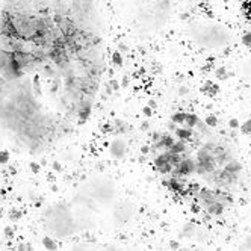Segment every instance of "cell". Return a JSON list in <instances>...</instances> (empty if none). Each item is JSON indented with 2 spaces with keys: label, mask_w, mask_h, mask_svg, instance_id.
<instances>
[{
  "label": "cell",
  "mask_w": 251,
  "mask_h": 251,
  "mask_svg": "<svg viewBox=\"0 0 251 251\" xmlns=\"http://www.w3.org/2000/svg\"><path fill=\"white\" fill-rule=\"evenodd\" d=\"M99 0H0V132L38 154L93 112L106 67Z\"/></svg>",
  "instance_id": "obj_1"
},
{
  "label": "cell",
  "mask_w": 251,
  "mask_h": 251,
  "mask_svg": "<svg viewBox=\"0 0 251 251\" xmlns=\"http://www.w3.org/2000/svg\"><path fill=\"white\" fill-rule=\"evenodd\" d=\"M242 130H244L245 133H251V120H248V121H245V123L242 124Z\"/></svg>",
  "instance_id": "obj_3"
},
{
  "label": "cell",
  "mask_w": 251,
  "mask_h": 251,
  "mask_svg": "<svg viewBox=\"0 0 251 251\" xmlns=\"http://www.w3.org/2000/svg\"><path fill=\"white\" fill-rule=\"evenodd\" d=\"M230 126H231V127H236V126H238V121H236V120H231V121H230Z\"/></svg>",
  "instance_id": "obj_4"
},
{
  "label": "cell",
  "mask_w": 251,
  "mask_h": 251,
  "mask_svg": "<svg viewBox=\"0 0 251 251\" xmlns=\"http://www.w3.org/2000/svg\"><path fill=\"white\" fill-rule=\"evenodd\" d=\"M204 123L209 126V127H215V126L218 124V121H217V117H213V115H209V117L204 120Z\"/></svg>",
  "instance_id": "obj_2"
}]
</instances>
